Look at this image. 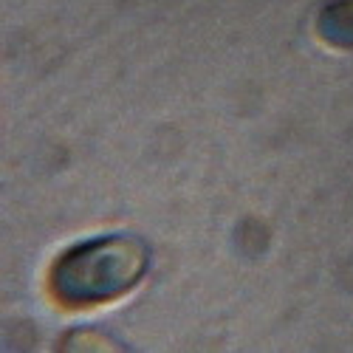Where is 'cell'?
<instances>
[{
    "mask_svg": "<svg viewBox=\"0 0 353 353\" xmlns=\"http://www.w3.org/2000/svg\"><path fill=\"white\" fill-rule=\"evenodd\" d=\"M316 37L331 48H353V0H328L314 17Z\"/></svg>",
    "mask_w": 353,
    "mask_h": 353,
    "instance_id": "cell-2",
    "label": "cell"
},
{
    "mask_svg": "<svg viewBox=\"0 0 353 353\" xmlns=\"http://www.w3.org/2000/svg\"><path fill=\"white\" fill-rule=\"evenodd\" d=\"M147 269L150 246L139 234H99L57 254L48 269V294L68 311L99 308L130 294L144 280Z\"/></svg>",
    "mask_w": 353,
    "mask_h": 353,
    "instance_id": "cell-1",
    "label": "cell"
}]
</instances>
